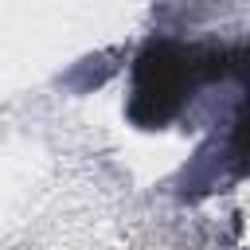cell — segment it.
<instances>
[{
  "label": "cell",
  "instance_id": "1",
  "mask_svg": "<svg viewBox=\"0 0 250 250\" xmlns=\"http://www.w3.org/2000/svg\"><path fill=\"white\" fill-rule=\"evenodd\" d=\"M223 51H207V47H184L172 39H156L148 43L137 62H133V94H129V121L137 129H160L168 125L188 94L207 82L219 78L223 66Z\"/></svg>",
  "mask_w": 250,
  "mask_h": 250
}]
</instances>
